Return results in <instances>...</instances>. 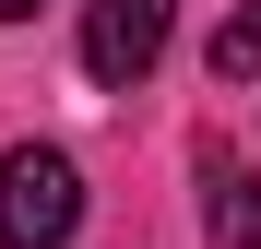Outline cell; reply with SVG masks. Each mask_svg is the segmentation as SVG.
<instances>
[{"instance_id":"obj_5","label":"cell","mask_w":261,"mask_h":249,"mask_svg":"<svg viewBox=\"0 0 261 249\" xmlns=\"http://www.w3.org/2000/svg\"><path fill=\"white\" fill-rule=\"evenodd\" d=\"M24 12H36V0H0V24H24Z\"/></svg>"},{"instance_id":"obj_2","label":"cell","mask_w":261,"mask_h":249,"mask_svg":"<svg viewBox=\"0 0 261 249\" xmlns=\"http://www.w3.org/2000/svg\"><path fill=\"white\" fill-rule=\"evenodd\" d=\"M166 24H178V0H83V71L95 83H143L166 60Z\"/></svg>"},{"instance_id":"obj_4","label":"cell","mask_w":261,"mask_h":249,"mask_svg":"<svg viewBox=\"0 0 261 249\" xmlns=\"http://www.w3.org/2000/svg\"><path fill=\"white\" fill-rule=\"evenodd\" d=\"M214 249H261V178H214Z\"/></svg>"},{"instance_id":"obj_3","label":"cell","mask_w":261,"mask_h":249,"mask_svg":"<svg viewBox=\"0 0 261 249\" xmlns=\"http://www.w3.org/2000/svg\"><path fill=\"white\" fill-rule=\"evenodd\" d=\"M214 83H261V0H238L214 24Z\"/></svg>"},{"instance_id":"obj_1","label":"cell","mask_w":261,"mask_h":249,"mask_svg":"<svg viewBox=\"0 0 261 249\" xmlns=\"http://www.w3.org/2000/svg\"><path fill=\"white\" fill-rule=\"evenodd\" d=\"M71 226H83V166L60 143L0 154V249H60Z\"/></svg>"}]
</instances>
